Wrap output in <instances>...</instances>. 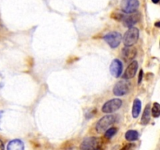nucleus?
<instances>
[{
	"label": "nucleus",
	"mask_w": 160,
	"mask_h": 150,
	"mask_svg": "<svg viewBox=\"0 0 160 150\" xmlns=\"http://www.w3.org/2000/svg\"><path fill=\"white\" fill-rule=\"evenodd\" d=\"M139 38V30L138 28H130L126 33L124 34L123 37L122 38L123 42L125 46H132L136 42H138Z\"/></svg>",
	"instance_id": "1"
},
{
	"label": "nucleus",
	"mask_w": 160,
	"mask_h": 150,
	"mask_svg": "<svg viewBox=\"0 0 160 150\" xmlns=\"http://www.w3.org/2000/svg\"><path fill=\"white\" fill-rule=\"evenodd\" d=\"M102 142L97 137H88L83 140L81 145V149L94 150L101 148Z\"/></svg>",
	"instance_id": "2"
},
{
	"label": "nucleus",
	"mask_w": 160,
	"mask_h": 150,
	"mask_svg": "<svg viewBox=\"0 0 160 150\" xmlns=\"http://www.w3.org/2000/svg\"><path fill=\"white\" fill-rule=\"evenodd\" d=\"M116 121V117L114 115H106L105 117H102L98 121L96 124V129L98 133H103L106 131L109 127L112 124H113Z\"/></svg>",
	"instance_id": "3"
},
{
	"label": "nucleus",
	"mask_w": 160,
	"mask_h": 150,
	"mask_svg": "<svg viewBox=\"0 0 160 150\" xmlns=\"http://www.w3.org/2000/svg\"><path fill=\"white\" fill-rule=\"evenodd\" d=\"M104 40L112 48H117L121 43L122 35L117 31H111L104 36Z\"/></svg>",
	"instance_id": "4"
},
{
	"label": "nucleus",
	"mask_w": 160,
	"mask_h": 150,
	"mask_svg": "<svg viewBox=\"0 0 160 150\" xmlns=\"http://www.w3.org/2000/svg\"><path fill=\"white\" fill-rule=\"evenodd\" d=\"M122 106V100L120 98H112L103 105L102 111L105 113H112L118 110Z\"/></svg>",
	"instance_id": "5"
},
{
	"label": "nucleus",
	"mask_w": 160,
	"mask_h": 150,
	"mask_svg": "<svg viewBox=\"0 0 160 150\" xmlns=\"http://www.w3.org/2000/svg\"><path fill=\"white\" fill-rule=\"evenodd\" d=\"M120 7L125 13H132L138 9L139 1L138 0H122L120 2Z\"/></svg>",
	"instance_id": "6"
},
{
	"label": "nucleus",
	"mask_w": 160,
	"mask_h": 150,
	"mask_svg": "<svg viewBox=\"0 0 160 150\" xmlns=\"http://www.w3.org/2000/svg\"><path fill=\"white\" fill-rule=\"evenodd\" d=\"M141 18H142V14L138 11H135L132 13H130L129 16H124L122 21H123V25L125 27L130 28L134 27V25H135L137 23H138Z\"/></svg>",
	"instance_id": "7"
},
{
	"label": "nucleus",
	"mask_w": 160,
	"mask_h": 150,
	"mask_svg": "<svg viewBox=\"0 0 160 150\" xmlns=\"http://www.w3.org/2000/svg\"><path fill=\"white\" fill-rule=\"evenodd\" d=\"M129 90V84L125 81H120L114 85L113 94L117 96H123L128 94Z\"/></svg>",
	"instance_id": "8"
},
{
	"label": "nucleus",
	"mask_w": 160,
	"mask_h": 150,
	"mask_svg": "<svg viewBox=\"0 0 160 150\" xmlns=\"http://www.w3.org/2000/svg\"><path fill=\"white\" fill-rule=\"evenodd\" d=\"M109 71L114 78H120L123 71V63L118 59H115L112 61L109 66Z\"/></svg>",
	"instance_id": "9"
},
{
	"label": "nucleus",
	"mask_w": 160,
	"mask_h": 150,
	"mask_svg": "<svg viewBox=\"0 0 160 150\" xmlns=\"http://www.w3.org/2000/svg\"><path fill=\"white\" fill-rule=\"evenodd\" d=\"M138 68V63L137 61H132V62L128 66L124 73L123 74V79L129 80L134 78V77L135 76L136 73H137Z\"/></svg>",
	"instance_id": "10"
},
{
	"label": "nucleus",
	"mask_w": 160,
	"mask_h": 150,
	"mask_svg": "<svg viewBox=\"0 0 160 150\" xmlns=\"http://www.w3.org/2000/svg\"><path fill=\"white\" fill-rule=\"evenodd\" d=\"M122 55L123 58L126 62L133 60L137 55V49L132 46H125L122 49Z\"/></svg>",
	"instance_id": "11"
},
{
	"label": "nucleus",
	"mask_w": 160,
	"mask_h": 150,
	"mask_svg": "<svg viewBox=\"0 0 160 150\" xmlns=\"http://www.w3.org/2000/svg\"><path fill=\"white\" fill-rule=\"evenodd\" d=\"M8 150H23L24 144L20 139H13L8 143Z\"/></svg>",
	"instance_id": "12"
},
{
	"label": "nucleus",
	"mask_w": 160,
	"mask_h": 150,
	"mask_svg": "<svg viewBox=\"0 0 160 150\" xmlns=\"http://www.w3.org/2000/svg\"><path fill=\"white\" fill-rule=\"evenodd\" d=\"M150 118H151V107H150V104H148L145 108L143 114H142V120H141V123L142 125L148 124V122L150 121Z\"/></svg>",
	"instance_id": "13"
},
{
	"label": "nucleus",
	"mask_w": 160,
	"mask_h": 150,
	"mask_svg": "<svg viewBox=\"0 0 160 150\" xmlns=\"http://www.w3.org/2000/svg\"><path fill=\"white\" fill-rule=\"evenodd\" d=\"M141 110H142V102L136 98L133 103V108H132V116L134 118H137L138 117L139 114H140Z\"/></svg>",
	"instance_id": "14"
},
{
	"label": "nucleus",
	"mask_w": 160,
	"mask_h": 150,
	"mask_svg": "<svg viewBox=\"0 0 160 150\" xmlns=\"http://www.w3.org/2000/svg\"><path fill=\"white\" fill-rule=\"evenodd\" d=\"M125 138L128 141L130 142H133V141H136L139 138V134L137 131H134V130H129L126 132L125 134Z\"/></svg>",
	"instance_id": "15"
},
{
	"label": "nucleus",
	"mask_w": 160,
	"mask_h": 150,
	"mask_svg": "<svg viewBox=\"0 0 160 150\" xmlns=\"http://www.w3.org/2000/svg\"><path fill=\"white\" fill-rule=\"evenodd\" d=\"M151 113L152 114L155 118H158L160 116V105L158 102H155L153 104L152 109L151 110Z\"/></svg>",
	"instance_id": "16"
},
{
	"label": "nucleus",
	"mask_w": 160,
	"mask_h": 150,
	"mask_svg": "<svg viewBox=\"0 0 160 150\" xmlns=\"http://www.w3.org/2000/svg\"><path fill=\"white\" fill-rule=\"evenodd\" d=\"M117 128H108L105 132V137L108 139H110L117 134Z\"/></svg>",
	"instance_id": "17"
},
{
	"label": "nucleus",
	"mask_w": 160,
	"mask_h": 150,
	"mask_svg": "<svg viewBox=\"0 0 160 150\" xmlns=\"http://www.w3.org/2000/svg\"><path fill=\"white\" fill-rule=\"evenodd\" d=\"M112 18H113L114 20H123V17H124V15L122 13H120V12H112Z\"/></svg>",
	"instance_id": "18"
},
{
	"label": "nucleus",
	"mask_w": 160,
	"mask_h": 150,
	"mask_svg": "<svg viewBox=\"0 0 160 150\" xmlns=\"http://www.w3.org/2000/svg\"><path fill=\"white\" fill-rule=\"evenodd\" d=\"M143 70H141L139 72V76H138V84H140L142 81V78H143Z\"/></svg>",
	"instance_id": "19"
},
{
	"label": "nucleus",
	"mask_w": 160,
	"mask_h": 150,
	"mask_svg": "<svg viewBox=\"0 0 160 150\" xmlns=\"http://www.w3.org/2000/svg\"><path fill=\"white\" fill-rule=\"evenodd\" d=\"M4 145H3V142L0 140V150H2L4 149Z\"/></svg>",
	"instance_id": "20"
},
{
	"label": "nucleus",
	"mask_w": 160,
	"mask_h": 150,
	"mask_svg": "<svg viewBox=\"0 0 160 150\" xmlns=\"http://www.w3.org/2000/svg\"><path fill=\"white\" fill-rule=\"evenodd\" d=\"M3 115V111H0V124H1V119ZM0 130H1V127H0Z\"/></svg>",
	"instance_id": "21"
},
{
	"label": "nucleus",
	"mask_w": 160,
	"mask_h": 150,
	"mask_svg": "<svg viewBox=\"0 0 160 150\" xmlns=\"http://www.w3.org/2000/svg\"><path fill=\"white\" fill-rule=\"evenodd\" d=\"M152 2L153 3H155V4H157V3H159V0H152Z\"/></svg>",
	"instance_id": "22"
},
{
	"label": "nucleus",
	"mask_w": 160,
	"mask_h": 150,
	"mask_svg": "<svg viewBox=\"0 0 160 150\" xmlns=\"http://www.w3.org/2000/svg\"><path fill=\"white\" fill-rule=\"evenodd\" d=\"M155 25H156V27H157V28H159V27H160V22L159 21L156 22V24H155Z\"/></svg>",
	"instance_id": "23"
}]
</instances>
